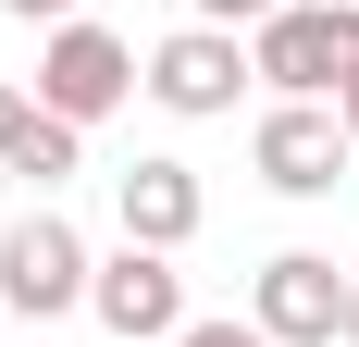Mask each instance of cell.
Returning a JSON list of instances; mask_svg holds the SVG:
<instances>
[{
	"mask_svg": "<svg viewBox=\"0 0 359 347\" xmlns=\"http://www.w3.org/2000/svg\"><path fill=\"white\" fill-rule=\"evenodd\" d=\"M347 347H359V261H347Z\"/></svg>",
	"mask_w": 359,
	"mask_h": 347,
	"instance_id": "cell-15",
	"label": "cell"
},
{
	"mask_svg": "<svg viewBox=\"0 0 359 347\" xmlns=\"http://www.w3.org/2000/svg\"><path fill=\"white\" fill-rule=\"evenodd\" d=\"M0 13H25V25H74V0H0Z\"/></svg>",
	"mask_w": 359,
	"mask_h": 347,
	"instance_id": "cell-13",
	"label": "cell"
},
{
	"mask_svg": "<svg viewBox=\"0 0 359 347\" xmlns=\"http://www.w3.org/2000/svg\"><path fill=\"white\" fill-rule=\"evenodd\" d=\"M87 310L111 322V347H174L186 335V273H174V248H111L100 273H87Z\"/></svg>",
	"mask_w": 359,
	"mask_h": 347,
	"instance_id": "cell-4",
	"label": "cell"
},
{
	"mask_svg": "<svg viewBox=\"0 0 359 347\" xmlns=\"http://www.w3.org/2000/svg\"><path fill=\"white\" fill-rule=\"evenodd\" d=\"M87 236H74L62 211H25L13 236H0V310H25V322H62V310H87Z\"/></svg>",
	"mask_w": 359,
	"mask_h": 347,
	"instance_id": "cell-3",
	"label": "cell"
},
{
	"mask_svg": "<svg viewBox=\"0 0 359 347\" xmlns=\"http://www.w3.org/2000/svg\"><path fill=\"white\" fill-rule=\"evenodd\" d=\"M236 87H248V37H236V25H174L161 50H149V100L186 112V124L236 112Z\"/></svg>",
	"mask_w": 359,
	"mask_h": 347,
	"instance_id": "cell-7",
	"label": "cell"
},
{
	"mask_svg": "<svg viewBox=\"0 0 359 347\" xmlns=\"http://www.w3.org/2000/svg\"><path fill=\"white\" fill-rule=\"evenodd\" d=\"M111 211H124V236H137V248H186L211 199H198V174H186V162H124V174H111Z\"/></svg>",
	"mask_w": 359,
	"mask_h": 347,
	"instance_id": "cell-8",
	"label": "cell"
},
{
	"mask_svg": "<svg viewBox=\"0 0 359 347\" xmlns=\"http://www.w3.org/2000/svg\"><path fill=\"white\" fill-rule=\"evenodd\" d=\"M248 322L273 347H334V335H347V273H334L323 248H273L260 285H248Z\"/></svg>",
	"mask_w": 359,
	"mask_h": 347,
	"instance_id": "cell-6",
	"label": "cell"
},
{
	"mask_svg": "<svg viewBox=\"0 0 359 347\" xmlns=\"http://www.w3.org/2000/svg\"><path fill=\"white\" fill-rule=\"evenodd\" d=\"M174 347H273V335H260V322H186Z\"/></svg>",
	"mask_w": 359,
	"mask_h": 347,
	"instance_id": "cell-10",
	"label": "cell"
},
{
	"mask_svg": "<svg viewBox=\"0 0 359 347\" xmlns=\"http://www.w3.org/2000/svg\"><path fill=\"white\" fill-rule=\"evenodd\" d=\"M137 87H149V63H137L111 25H87V13H74V25H50V50H37V112L100 124V112H124Z\"/></svg>",
	"mask_w": 359,
	"mask_h": 347,
	"instance_id": "cell-2",
	"label": "cell"
},
{
	"mask_svg": "<svg viewBox=\"0 0 359 347\" xmlns=\"http://www.w3.org/2000/svg\"><path fill=\"white\" fill-rule=\"evenodd\" d=\"M0 174H25V186H62V174H87V124H62V112H37L25 137H13V162Z\"/></svg>",
	"mask_w": 359,
	"mask_h": 347,
	"instance_id": "cell-9",
	"label": "cell"
},
{
	"mask_svg": "<svg viewBox=\"0 0 359 347\" xmlns=\"http://www.w3.org/2000/svg\"><path fill=\"white\" fill-rule=\"evenodd\" d=\"M248 162H260V186L273 199H323V186H347V124H334V100H273L260 112V137H248Z\"/></svg>",
	"mask_w": 359,
	"mask_h": 347,
	"instance_id": "cell-5",
	"label": "cell"
},
{
	"mask_svg": "<svg viewBox=\"0 0 359 347\" xmlns=\"http://www.w3.org/2000/svg\"><path fill=\"white\" fill-rule=\"evenodd\" d=\"M248 74L273 100H334L359 74V0H285L248 25Z\"/></svg>",
	"mask_w": 359,
	"mask_h": 347,
	"instance_id": "cell-1",
	"label": "cell"
},
{
	"mask_svg": "<svg viewBox=\"0 0 359 347\" xmlns=\"http://www.w3.org/2000/svg\"><path fill=\"white\" fill-rule=\"evenodd\" d=\"M25 124H37V100H25V87H0V162H13V137H25Z\"/></svg>",
	"mask_w": 359,
	"mask_h": 347,
	"instance_id": "cell-12",
	"label": "cell"
},
{
	"mask_svg": "<svg viewBox=\"0 0 359 347\" xmlns=\"http://www.w3.org/2000/svg\"><path fill=\"white\" fill-rule=\"evenodd\" d=\"M334 124H347V149H359V74H347V87H334Z\"/></svg>",
	"mask_w": 359,
	"mask_h": 347,
	"instance_id": "cell-14",
	"label": "cell"
},
{
	"mask_svg": "<svg viewBox=\"0 0 359 347\" xmlns=\"http://www.w3.org/2000/svg\"><path fill=\"white\" fill-rule=\"evenodd\" d=\"M260 13H285V0H198V25H260Z\"/></svg>",
	"mask_w": 359,
	"mask_h": 347,
	"instance_id": "cell-11",
	"label": "cell"
}]
</instances>
